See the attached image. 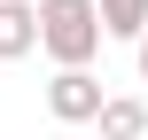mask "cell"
Returning <instances> with one entry per match:
<instances>
[{"instance_id":"5b68a950","label":"cell","mask_w":148,"mask_h":140,"mask_svg":"<svg viewBox=\"0 0 148 140\" xmlns=\"http://www.w3.org/2000/svg\"><path fill=\"white\" fill-rule=\"evenodd\" d=\"M101 16V39H140L148 31V0H94Z\"/></svg>"},{"instance_id":"3957f363","label":"cell","mask_w":148,"mask_h":140,"mask_svg":"<svg viewBox=\"0 0 148 140\" xmlns=\"http://www.w3.org/2000/svg\"><path fill=\"white\" fill-rule=\"evenodd\" d=\"M23 55H39V16L31 0H0V62H23Z\"/></svg>"},{"instance_id":"8992f818","label":"cell","mask_w":148,"mask_h":140,"mask_svg":"<svg viewBox=\"0 0 148 140\" xmlns=\"http://www.w3.org/2000/svg\"><path fill=\"white\" fill-rule=\"evenodd\" d=\"M133 47H140V78H148V31H140V39H133Z\"/></svg>"},{"instance_id":"7a4b0ae2","label":"cell","mask_w":148,"mask_h":140,"mask_svg":"<svg viewBox=\"0 0 148 140\" xmlns=\"http://www.w3.org/2000/svg\"><path fill=\"white\" fill-rule=\"evenodd\" d=\"M47 109H55L62 125H94V109H101V78H94V62L55 70V78H47Z\"/></svg>"},{"instance_id":"6da1fadb","label":"cell","mask_w":148,"mask_h":140,"mask_svg":"<svg viewBox=\"0 0 148 140\" xmlns=\"http://www.w3.org/2000/svg\"><path fill=\"white\" fill-rule=\"evenodd\" d=\"M31 16H39V55H55V70L101 55V16H94V0H31Z\"/></svg>"},{"instance_id":"277c9868","label":"cell","mask_w":148,"mask_h":140,"mask_svg":"<svg viewBox=\"0 0 148 140\" xmlns=\"http://www.w3.org/2000/svg\"><path fill=\"white\" fill-rule=\"evenodd\" d=\"M94 125H101V140H140L148 132V101H140V94H101Z\"/></svg>"}]
</instances>
